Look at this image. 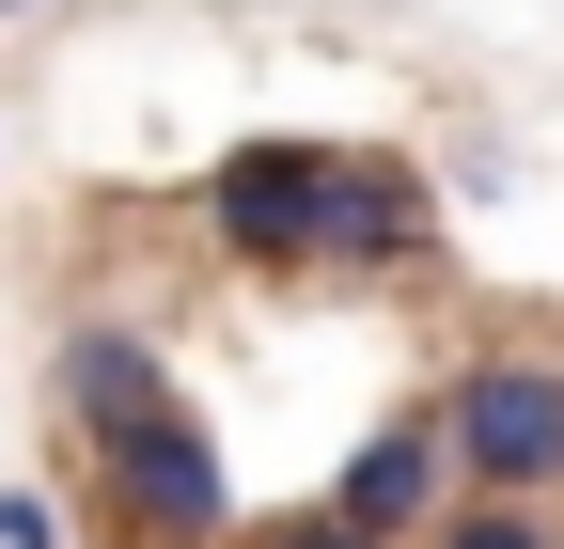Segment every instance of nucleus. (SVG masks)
I'll return each instance as SVG.
<instances>
[{
    "mask_svg": "<svg viewBox=\"0 0 564 549\" xmlns=\"http://www.w3.org/2000/svg\"><path fill=\"white\" fill-rule=\"evenodd\" d=\"M440 424H455L470 503H549L564 487V362H470L440 392Z\"/></svg>",
    "mask_w": 564,
    "mask_h": 549,
    "instance_id": "f257e3e1",
    "label": "nucleus"
},
{
    "mask_svg": "<svg viewBox=\"0 0 564 549\" xmlns=\"http://www.w3.org/2000/svg\"><path fill=\"white\" fill-rule=\"evenodd\" d=\"M95 471H110V503H126L141 549H220V534H236V471H220V440H204V408H188V392L158 408V424L95 440Z\"/></svg>",
    "mask_w": 564,
    "mask_h": 549,
    "instance_id": "f03ea898",
    "label": "nucleus"
},
{
    "mask_svg": "<svg viewBox=\"0 0 564 549\" xmlns=\"http://www.w3.org/2000/svg\"><path fill=\"white\" fill-rule=\"evenodd\" d=\"M329 158L345 142H236L204 173V220L236 267H329Z\"/></svg>",
    "mask_w": 564,
    "mask_h": 549,
    "instance_id": "7ed1b4c3",
    "label": "nucleus"
},
{
    "mask_svg": "<svg viewBox=\"0 0 564 549\" xmlns=\"http://www.w3.org/2000/svg\"><path fill=\"white\" fill-rule=\"evenodd\" d=\"M440 487H455V424H440V408H392V424L345 455L329 518H345V534H377V549H408V518L440 534Z\"/></svg>",
    "mask_w": 564,
    "mask_h": 549,
    "instance_id": "20e7f679",
    "label": "nucleus"
},
{
    "mask_svg": "<svg viewBox=\"0 0 564 549\" xmlns=\"http://www.w3.org/2000/svg\"><path fill=\"white\" fill-rule=\"evenodd\" d=\"M329 267H423V173L345 142L329 158Z\"/></svg>",
    "mask_w": 564,
    "mask_h": 549,
    "instance_id": "39448f33",
    "label": "nucleus"
},
{
    "mask_svg": "<svg viewBox=\"0 0 564 549\" xmlns=\"http://www.w3.org/2000/svg\"><path fill=\"white\" fill-rule=\"evenodd\" d=\"M47 377H63V408H79V440H126V424H158V408H173V362L141 346V330H110V314L63 330Z\"/></svg>",
    "mask_w": 564,
    "mask_h": 549,
    "instance_id": "423d86ee",
    "label": "nucleus"
},
{
    "mask_svg": "<svg viewBox=\"0 0 564 549\" xmlns=\"http://www.w3.org/2000/svg\"><path fill=\"white\" fill-rule=\"evenodd\" d=\"M423 549H564V534H549L533 503H455L440 534H423Z\"/></svg>",
    "mask_w": 564,
    "mask_h": 549,
    "instance_id": "0eeeda50",
    "label": "nucleus"
},
{
    "mask_svg": "<svg viewBox=\"0 0 564 549\" xmlns=\"http://www.w3.org/2000/svg\"><path fill=\"white\" fill-rule=\"evenodd\" d=\"M0 549H63V503L47 487H0Z\"/></svg>",
    "mask_w": 564,
    "mask_h": 549,
    "instance_id": "6e6552de",
    "label": "nucleus"
},
{
    "mask_svg": "<svg viewBox=\"0 0 564 549\" xmlns=\"http://www.w3.org/2000/svg\"><path fill=\"white\" fill-rule=\"evenodd\" d=\"M251 549H377V534H345V518H329V503H314V518H267V534H251Z\"/></svg>",
    "mask_w": 564,
    "mask_h": 549,
    "instance_id": "1a4fd4ad",
    "label": "nucleus"
},
{
    "mask_svg": "<svg viewBox=\"0 0 564 549\" xmlns=\"http://www.w3.org/2000/svg\"><path fill=\"white\" fill-rule=\"evenodd\" d=\"M0 17H17V0H0Z\"/></svg>",
    "mask_w": 564,
    "mask_h": 549,
    "instance_id": "9d476101",
    "label": "nucleus"
}]
</instances>
